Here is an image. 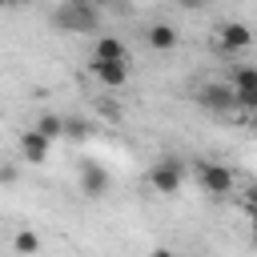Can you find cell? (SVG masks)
Masks as SVG:
<instances>
[{"label":"cell","instance_id":"6da1fadb","mask_svg":"<svg viewBox=\"0 0 257 257\" xmlns=\"http://www.w3.org/2000/svg\"><path fill=\"white\" fill-rule=\"evenodd\" d=\"M52 24L64 28V32H92L96 28V8L88 0H64L52 12Z\"/></svg>","mask_w":257,"mask_h":257},{"label":"cell","instance_id":"7a4b0ae2","mask_svg":"<svg viewBox=\"0 0 257 257\" xmlns=\"http://www.w3.org/2000/svg\"><path fill=\"white\" fill-rule=\"evenodd\" d=\"M149 185H153L161 197H177L181 185H185V169H181V161H177V157H161V161L149 169Z\"/></svg>","mask_w":257,"mask_h":257},{"label":"cell","instance_id":"3957f363","mask_svg":"<svg viewBox=\"0 0 257 257\" xmlns=\"http://www.w3.org/2000/svg\"><path fill=\"white\" fill-rule=\"evenodd\" d=\"M197 181H201V189L209 197H229L233 193V169H225L217 161H201L197 165Z\"/></svg>","mask_w":257,"mask_h":257},{"label":"cell","instance_id":"277c9868","mask_svg":"<svg viewBox=\"0 0 257 257\" xmlns=\"http://www.w3.org/2000/svg\"><path fill=\"white\" fill-rule=\"evenodd\" d=\"M217 44H221L225 52H241V48L253 44V32H249V24H241V20H221V24H217Z\"/></svg>","mask_w":257,"mask_h":257},{"label":"cell","instance_id":"5b68a950","mask_svg":"<svg viewBox=\"0 0 257 257\" xmlns=\"http://www.w3.org/2000/svg\"><path fill=\"white\" fill-rule=\"evenodd\" d=\"M92 76L104 84V88H120V84H128V60H100V56H92Z\"/></svg>","mask_w":257,"mask_h":257},{"label":"cell","instance_id":"8992f818","mask_svg":"<svg viewBox=\"0 0 257 257\" xmlns=\"http://www.w3.org/2000/svg\"><path fill=\"white\" fill-rule=\"evenodd\" d=\"M80 193L92 201L108 193V169L100 161H80Z\"/></svg>","mask_w":257,"mask_h":257},{"label":"cell","instance_id":"52a82bcc","mask_svg":"<svg viewBox=\"0 0 257 257\" xmlns=\"http://www.w3.org/2000/svg\"><path fill=\"white\" fill-rule=\"evenodd\" d=\"M197 104H201V108H209V112H229V108L237 104L233 84H205V88L197 92Z\"/></svg>","mask_w":257,"mask_h":257},{"label":"cell","instance_id":"ba28073f","mask_svg":"<svg viewBox=\"0 0 257 257\" xmlns=\"http://www.w3.org/2000/svg\"><path fill=\"white\" fill-rule=\"evenodd\" d=\"M20 153H24V161L44 165V161H48V153H52V137H44V133L32 124V128H24V137H20Z\"/></svg>","mask_w":257,"mask_h":257},{"label":"cell","instance_id":"9c48e42d","mask_svg":"<svg viewBox=\"0 0 257 257\" xmlns=\"http://www.w3.org/2000/svg\"><path fill=\"white\" fill-rule=\"evenodd\" d=\"M149 48L153 52H173L177 48V28L173 24H153L149 28Z\"/></svg>","mask_w":257,"mask_h":257},{"label":"cell","instance_id":"30bf717a","mask_svg":"<svg viewBox=\"0 0 257 257\" xmlns=\"http://www.w3.org/2000/svg\"><path fill=\"white\" fill-rule=\"evenodd\" d=\"M92 56H100V60H128V48H124L116 36H96Z\"/></svg>","mask_w":257,"mask_h":257},{"label":"cell","instance_id":"8fae6325","mask_svg":"<svg viewBox=\"0 0 257 257\" xmlns=\"http://www.w3.org/2000/svg\"><path fill=\"white\" fill-rule=\"evenodd\" d=\"M36 128H40L44 137H52V141H56V137H64V116H56V112H44V116L36 120Z\"/></svg>","mask_w":257,"mask_h":257},{"label":"cell","instance_id":"7c38bea8","mask_svg":"<svg viewBox=\"0 0 257 257\" xmlns=\"http://www.w3.org/2000/svg\"><path fill=\"white\" fill-rule=\"evenodd\" d=\"M241 88H257V68L253 64H241L233 72V92H241Z\"/></svg>","mask_w":257,"mask_h":257},{"label":"cell","instance_id":"4fadbf2b","mask_svg":"<svg viewBox=\"0 0 257 257\" xmlns=\"http://www.w3.org/2000/svg\"><path fill=\"white\" fill-rule=\"evenodd\" d=\"M12 249H16V253H36V249H40V237H36L32 229H20L16 241H12Z\"/></svg>","mask_w":257,"mask_h":257},{"label":"cell","instance_id":"5bb4252c","mask_svg":"<svg viewBox=\"0 0 257 257\" xmlns=\"http://www.w3.org/2000/svg\"><path fill=\"white\" fill-rule=\"evenodd\" d=\"M233 96H237V108L257 112V88H241V92H233Z\"/></svg>","mask_w":257,"mask_h":257},{"label":"cell","instance_id":"9a60e30c","mask_svg":"<svg viewBox=\"0 0 257 257\" xmlns=\"http://www.w3.org/2000/svg\"><path fill=\"white\" fill-rule=\"evenodd\" d=\"M0 181H4V185H8V181H16V169H12V165H4V169H0Z\"/></svg>","mask_w":257,"mask_h":257},{"label":"cell","instance_id":"2e32d148","mask_svg":"<svg viewBox=\"0 0 257 257\" xmlns=\"http://www.w3.org/2000/svg\"><path fill=\"white\" fill-rule=\"evenodd\" d=\"M249 205H257V181L249 185Z\"/></svg>","mask_w":257,"mask_h":257},{"label":"cell","instance_id":"e0dca14e","mask_svg":"<svg viewBox=\"0 0 257 257\" xmlns=\"http://www.w3.org/2000/svg\"><path fill=\"white\" fill-rule=\"evenodd\" d=\"M205 0H181V8H201Z\"/></svg>","mask_w":257,"mask_h":257},{"label":"cell","instance_id":"ac0fdd59","mask_svg":"<svg viewBox=\"0 0 257 257\" xmlns=\"http://www.w3.org/2000/svg\"><path fill=\"white\" fill-rule=\"evenodd\" d=\"M0 4H12V0H0Z\"/></svg>","mask_w":257,"mask_h":257}]
</instances>
